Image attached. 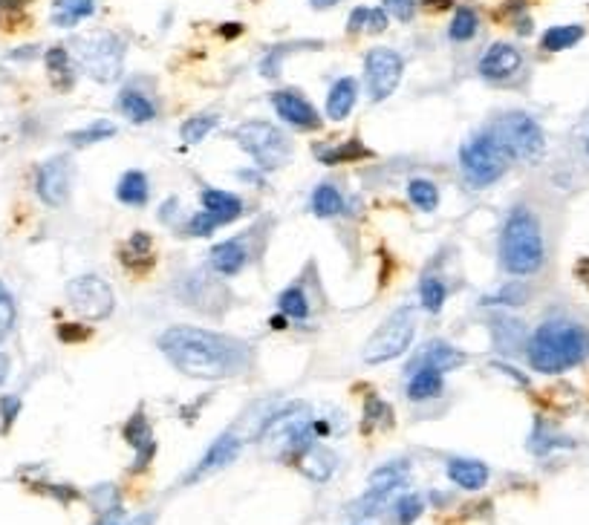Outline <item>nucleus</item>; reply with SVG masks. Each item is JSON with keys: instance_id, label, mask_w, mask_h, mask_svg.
Listing matches in <instances>:
<instances>
[{"instance_id": "obj_31", "label": "nucleus", "mask_w": 589, "mask_h": 525, "mask_svg": "<svg viewBox=\"0 0 589 525\" xmlns=\"http://www.w3.org/2000/svg\"><path fill=\"white\" fill-rule=\"evenodd\" d=\"M407 197L419 211H433L440 206V188L431 179H410L407 182Z\"/></svg>"}, {"instance_id": "obj_27", "label": "nucleus", "mask_w": 589, "mask_h": 525, "mask_svg": "<svg viewBox=\"0 0 589 525\" xmlns=\"http://www.w3.org/2000/svg\"><path fill=\"white\" fill-rule=\"evenodd\" d=\"M310 206H312L315 217L329 220V217H338V214L344 211V197H341V190H338L335 185L324 182V185H318V188L312 190Z\"/></svg>"}, {"instance_id": "obj_40", "label": "nucleus", "mask_w": 589, "mask_h": 525, "mask_svg": "<svg viewBox=\"0 0 589 525\" xmlns=\"http://www.w3.org/2000/svg\"><path fill=\"white\" fill-rule=\"evenodd\" d=\"M217 225H220V222L211 217L208 211H206V214H194V217L188 220V234H191V237H211Z\"/></svg>"}, {"instance_id": "obj_38", "label": "nucleus", "mask_w": 589, "mask_h": 525, "mask_svg": "<svg viewBox=\"0 0 589 525\" xmlns=\"http://www.w3.org/2000/svg\"><path fill=\"white\" fill-rule=\"evenodd\" d=\"M419 514H422V499H419L416 494H407V497H402V499L396 503V520H399V525L416 522Z\"/></svg>"}, {"instance_id": "obj_14", "label": "nucleus", "mask_w": 589, "mask_h": 525, "mask_svg": "<svg viewBox=\"0 0 589 525\" xmlns=\"http://www.w3.org/2000/svg\"><path fill=\"white\" fill-rule=\"evenodd\" d=\"M246 237L249 234H240V237H234V240L217 243L211 248V254H208L211 271H217L220 278H234V274H240L249 266L252 252H249V246H246Z\"/></svg>"}, {"instance_id": "obj_32", "label": "nucleus", "mask_w": 589, "mask_h": 525, "mask_svg": "<svg viewBox=\"0 0 589 525\" xmlns=\"http://www.w3.org/2000/svg\"><path fill=\"white\" fill-rule=\"evenodd\" d=\"M315 157L327 162V165H338V162H356L370 157V150L359 145V141H344V145H335V150H324V148H315Z\"/></svg>"}, {"instance_id": "obj_36", "label": "nucleus", "mask_w": 589, "mask_h": 525, "mask_svg": "<svg viewBox=\"0 0 589 525\" xmlns=\"http://www.w3.org/2000/svg\"><path fill=\"white\" fill-rule=\"evenodd\" d=\"M150 262L153 260V243L145 231L133 234L131 240H127V254H125V262Z\"/></svg>"}, {"instance_id": "obj_22", "label": "nucleus", "mask_w": 589, "mask_h": 525, "mask_svg": "<svg viewBox=\"0 0 589 525\" xmlns=\"http://www.w3.org/2000/svg\"><path fill=\"white\" fill-rule=\"evenodd\" d=\"M407 399L410 401H431L442 392V373L431 367H416L407 369Z\"/></svg>"}, {"instance_id": "obj_48", "label": "nucleus", "mask_w": 589, "mask_h": 525, "mask_svg": "<svg viewBox=\"0 0 589 525\" xmlns=\"http://www.w3.org/2000/svg\"><path fill=\"white\" fill-rule=\"evenodd\" d=\"M6 376H9V355L0 352V384L6 381Z\"/></svg>"}, {"instance_id": "obj_2", "label": "nucleus", "mask_w": 589, "mask_h": 525, "mask_svg": "<svg viewBox=\"0 0 589 525\" xmlns=\"http://www.w3.org/2000/svg\"><path fill=\"white\" fill-rule=\"evenodd\" d=\"M586 352H589L586 329L572 324V320H546V324H540L526 347L528 364L544 376H558L578 367L586 358Z\"/></svg>"}, {"instance_id": "obj_51", "label": "nucleus", "mask_w": 589, "mask_h": 525, "mask_svg": "<svg viewBox=\"0 0 589 525\" xmlns=\"http://www.w3.org/2000/svg\"><path fill=\"white\" fill-rule=\"evenodd\" d=\"M99 525H119V522L110 520V517H104V520H99Z\"/></svg>"}, {"instance_id": "obj_41", "label": "nucleus", "mask_w": 589, "mask_h": 525, "mask_svg": "<svg viewBox=\"0 0 589 525\" xmlns=\"http://www.w3.org/2000/svg\"><path fill=\"white\" fill-rule=\"evenodd\" d=\"M387 15H393L399 20H410L416 12V0H382Z\"/></svg>"}, {"instance_id": "obj_21", "label": "nucleus", "mask_w": 589, "mask_h": 525, "mask_svg": "<svg viewBox=\"0 0 589 525\" xmlns=\"http://www.w3.org/2000/svg\"><path fill=\"white\" fill-rule=\"evenodd\" d=\"M125 439L131 441V448L139 453L136 468H145L153 453H157V441H153V433H150V424L145 419V413H136L133 419L125 424Z\"/></svg>"}, {"instance_id": "obj_28", "label": "nucleus", "mask_w": 589, "mask_h": 525, "mask_svg": "<svg viewBox=\"0 0 589 525\" xmlns=\"http://www.w3.org/2000/svg\"><path fill=\"white\" fill-rule=\"evenodd\" d=\"M584 38V27L578 23H569V27H552L544 32V38H540V46H544L546 52H563L575 46Z\"/></svg>"}, {"instance_id": "obj_20", "label": "nucleus", "mask_w": 589, "mask_h": 525, "mask_svg": "<svg viewBox=\"0 0 589 525\" xmlns=\"http://www.w3.org/2000/svg\"><path fill=\"white\" fill-rule=\"evenodd\" d=\"M356 99H359V85L352 78H338L333 87H329V95H327V116L333 118V122H344V118L352 113V107H356Z\"/></svg>"}, {"instance_id": "obj_13", "label": "nucleus", "mask_w": 589, "mask_h": 525, "mask_svg": "<svg viewBox=\"0 0 589 525\" xmlns=\"http://www.w3.org/2000/svg\"><path fill=\"white\" fill-rule=\"evenodd\" d=\"M238 453H240V439L234 433H222L220 439H214V445L206 450V456L194 464V471L185 476V485H194L199 480H206V476L222 471L226 464L238 459Z\"/></svg>"}, {"instance_id": "obj_24", "label": "nucleus", "mask_w": 589, "mask_h": 525, "mask_svg": "<svg viewBox=\"0 0 589 525\" xmlns=\"http://www.w3.org/2000/svg\"><path fill=\"white\" fill-rule=\"evenodd\" d=\"M116 197H119L125 206H133V208H142L145 202L150 199V185H148V176L142 171H127L119 185H116Z\"/></svg>"}, {"instance_id": "obj_26", "label": "nucleus", "mask_w": 589, "mask_h": 525, "mask_svg": "<svg viewBox=\"0 0 589 525\" xmlns=\"http://www.w3.org/2000/svg\"><path fill=\"white\" fill-rule=\"evenodd\" d=\"M278 312L286 315V318H292V320H306V318H310L312 303H310V297H306V292H303L301 283H292L289 289L280 292V297H278Z\"/></svg>"}, {"instance_id": "obj_15", "label": "nucleus", "mask_w": 589, "mask_h": 525, "mask_svg": "<svg viewBox=\"0 0 589 525\" xmlns=\"http://www.w3.org/2000/svg\"><path fill=\"white\" fill-rule=\"evenodd\" d=\"M523 64V55L517 46L512 44H491L488 52L480 58V76L488 78V81H503V78H512L517 69Z\"/></svg>"}, {"instance_id": "obj_8", "label": "nucleus", "mask_w": 589, "mask_h": 525, "mask_svg": "<svg viewBox=\"0 0 589 525\" xmlns=\"http://www.w3.org/2000/svg\"><path fill=\"white\" fill-rule=\"evenodd\" d=\"M78 61L90 78L108 85V81H116L122 73L125 41L116 38V35H96V38H90V41H81L78 44Z\"/></svg>"}, {"instance_id": "obj_3", "label": "nucleus", "mask_w": 589, "mask_h": 525, "mask_svg": "<svg viewBox=\"0 0 589 525\" xmlns=\"http://www.w3.org/2000/svg\"><path fill=\"white\" fill-rule=\"evenodd\" d=\"M546 257L544 231H540L537 217L528 208H514L500 234V260L503 269L517 278L540 271Z\"/></svg>"}, {"instance_id": "obj_17", "label": "nucleus", "mask_w": 589, "mask_h": 525, "mask_svg": "<svg viewBox=\"0 0 589 525\" xmlns=\"http://www.w3.org/2000/svg\"><path fill=\"white\" fill-rule=\"evenodd\" d=\"M463 364H465V352L463 350H456L454 343H448V341H431L414 358V367H407V369L431 367V369H440V373H448V369H456V367H463Z\"/></svg>"}, {"instance_id": "obj_39", "label": "nucleus", "mask_w": 589, "mask_h": 525, "mask_svg": "<svg viewBox=\"0 0 589 525\" xmlns=\"http://www.w3.org/2000/svg\"><path fill=\"white\" fill-rule=\"evenodd\" d=\"M364 422H367V427L370 424H391V408L375 396H370L367 404H364Z\"/></svg>"}, {"instance_id": "obj_7", "label": "nucleus", "mask_w": 589, "mask_h": 525, "mask_svg": "<svg viewBox=\"0 0 589 525\" xmlns=\"http://www.w3.org/2000/svg\"><path fill=\"white\" fill-rule=\"evenodd\" d=\"M234 139L263 171H278L292 153L286 133L269 122H246L234 130Z\"/></svg>"}, {"instance_id": "obj_47", "label": "nucleus", "mask_w": 589, "mask_h": 525, "mask_svg": "<svg viewBox=\"0 0 589 525\" xmlns=\"http://www.w3.org/2000/svg\"><path fill=\"white\" fill-rule=\"evenodd\" d=\"M422 4H425L428 9H451L454 6V0H422Z\"/></svg>"}, {"instance_id": "obj_33", "label": "nucleus", "mask_w": 589, "mask_h": 525, "mask_svg": "<svg viewBox=\"0 0 589 525\" xmlns=\"http://www.w3.org/2000/svg\"><path fill=\"white\" fill-rule=\"evenodd\" d=\"M217 127V116L214 113H199V116H191L188 122L182 125V139L188 145H199L211 130Z\"/></svg>"}, {"instance_id": "obj_19", "label": "nucleus", "mask_w": 589, "mask_h": 525, "mask_svg": "<svg viewBox=\"0 0 589 525\" xmlns=\"http://www.w3.org/2000/svg\"><path fill=\"white\" fill-rule=\"evenodd\" d=\"M199 199H203V208H206L220 225H222V222H234V220L243 217V202H240V197L226 194V190H220V188H203Z\"/></svg>"}, {"instance_id": "obj_10", "label": "nucleus", "mask_w": 589, "mask_h": 525, "mask_svg": "<svg viewBox=\"0 0 589 525\" xmlns=\"http://www.w3.org/2000/svg\"><path fill=\"white\" fill-rule=\"evenodd\" d=\"M405 73V58L387 46H375L364 55V81H367V93L373 101H384L393 95Z\"/></svg>"}, {"instance_id": "obj_35", "label": "nucleus", "mask_w": 589, "mask_h": 525, "mask_svg": "<svg viewBox=\"0 0 589 525\" xmlns=\"http://www.w3.org/2000/svg\"><path fill=\"white\" fill-rule=\"evenodd\" d=\"M46 69H50V76L58 81V87H67L69 81V55L61 46H52L50 52H46Z\"/></svg>"}, {"instance_id": "obj_16", "label": "nucleus", "mask_w": 589, "mask_h": 525, "mask_svg": "<svg viewBox=\"0 0 589 525\" xmlns=\"http://www.w3.org/2000/svg\"><path fill=\"white\" fill-rule=\"evenodd\" d=\"M294 464H298V471H301L303 476H310V480H315V482H327L329 476L335 473L338 459H335V453L329 450V448H324V445H318V441H312L310 448L301 450L298 456H294Z\"/></svg>"}, {"instance_id": "obj_5", "label": "nucleus", "mask_w": 589, "mask_h": 525, "mask_svg": "<svg viewBox=\"0 0 589 525\" xmlns=\"http://www.w3.org/2000/svg\"><path fill=\"white\" fill-rule=\"evenodd\" d=\"M459 162H463V176L474 188H486L491 182H497L509 171V153L500 148V141L494 139L491 130H482V133L471 136L463 145V150H459Z\"/></svg>"}, {"instance_id": "obj_1", "label": "nucleus", "mask_w": 589, "mask_h": 525, "mask_svg": "<svg viewBox=\"0 0 589 525\" xmlns=\"http://www.w3.org/2000/svg\"><path fill=\"white\" fill-rule=\"evenodd\" d=\"M159 350L188 378L220 381L240 376L252 364L254 347L240 338L199 327H171L159 335Z\"/></svg>"}, {"instance_id": "obj_43", "label": "nucleus", "mask_w": 589, "mask_h": 525, "mask_svg": "<svg viewBox=\"0 0 589 525\" xmlns=\"http://www.w3.org/2000/svg\"><path fill=\"white\" fill-rule=\"evenodd\" d=\"M367 23H370V9H367V6H359V9H352V15H350V20H347V29L356 35V32H361V29H367Z\"/></svg>"}, {"instance_id": "obj_9", "label": "nucleus", "mask_w": 589, "mask_h": 525, "mask_svg": "<svg viewBox=\"0 0 589 525\" xmlns=\"http://www.w3.org/2000/svg\"><path fill=\"white\" fill-rule=\"evenodd\" d=\"M69 306L85 318V320H104L113 315L116 297L110 283L99 278V274H81L67 286Z\"/></svg>"}, {"instance_id": "obj_45", "label": "nucleus", "mask_w": 589, "mask_h": 525, "mask_svg": "<svg viewBox=\"0 0 589 525\" xmlns=\"http://www.w3.org/2000/svg\"><path fill=\"white\" fill-rule=\"evenodd\" d=\"M384 27H387V12H384V9H370L367 29H370V32H384Z\"/></svg>"}, {"instance_id": "obj_11", "label": "nucleus", "mask_w": 589, "mask_h": 525, "mask_svg": "<svg viewBox=\"0 0 589 525\" xmlns=\"http://www.w3.org/2000/svg\"><path fill=\"white\" fill-rule=\"evenodd\" d=\"M69 185H73V165H69L67 157L46 159L38 168V176H35V190H38V197L52 208L67 202Z\"/></svg>"}, {"instance_id": "obj_46", "label": "nucleus", "mask_w": 589, "mask_h": 525, "mask_svg": "<svg viewBox=\"0 0 589 525\" xmlns=\"http://www.w3.org/2000/svg\"><path fill=\"white\" fill-rule=\"evenodd\" d=\"M240 32H243L240 23H222L220 27V35H226V38H234V35H240Z\"/></svg>"}, {"instance_id": "obj_6", "label": "nucleus", "mask_w": 589, "mask_h": 525, "mask_svg": "<svg viewBox=\"0 0 589 525\" xmlns=\"http://www.w3.org/2000/svg\"><path fill=\"white\" fill-rule=\"evenodd\" d=\"M494 139L500 141V148L509 153V159H520V162H535L544 157L546 150V136L540 125L532 116H526L520 110L503 113L500 122L494 125Z\"/></svg>"}, {"instance_id": "obj_23", "label": "nucleus", "mask_w": 589, "mask_h": 525, "mask_svg": "<svg viewBox=\"0 0 589 525\" xmlns=\"http://www.w3.org/2000/svg\"><path fill=\"white\" fill-rule=\"evenodd\" d=\"M119 110H122V116L127 118V122H133V125H148L150 118L157 116V107H153V101L148 99L145 93H139L133 87L122 90Z\"/></svg>"}, {"instance_id": "obj_50", "label": "nucleus", "mask_w": 589, "mask_h": 525, "mask_svg": "<svg viewBox=\"0 0 589 525\" xmlns=\"http://www.w3.org/2000/svg\"><path fill=\"white\" fill-rule=\"evenodd\" d=\"M269 324H272L275 329H284L286 327V315H275L272 320H269Z\"/></svg>"}, {"instance_id": "obj_42", "label": "nucleus", "mask_w": 589, "mask_h": 525, "mask_svg": "<svg viewBox=\"0 0 589 525\" xmlns=\"http://www.w3.org/2000/svg\"><path fill=\"white\" fill-rule=\"evenodd\" d=\"M20 413V399L18 396H6L0 401V416H4V427H12L15 416Z\"/></svg>"}, {"instance_id": "obj_49", "label": "nucleus", "mask_w": 589, "mask_h": 525, "mask_svg": "<svg viewBox=\"0 0 589 525\" xmlns=\"http://www.w3.org/2000/svg\"><path fill=\"white\" fill-rule=\"evenodd\" d=\"M310 4H312L315 9H333L338 0H310Z\"/></svg>"}, {"instance_id": "obj_18", "label": "nucleus", "mask_w": 589, "mask_h": 525, "mask_svg": "<svg viewBox=\"0 0 589 525\" xmlns=\"http://www.w3.org/2000/svg\"><path fill=\"white\" fill-rule=\"evenodd\" d=\"M448 480L463 488V491H480V488H486L488 482V468H486V462H480V459L459 456L448 462Z\"/></svg>"}, {"instance_id": "obj_34", "label": "nucleus", "mask_w": 589, "mask_h": 525, "mask_svg": "<svg viewBox=\"0 0 589 525\" xmlns=\"http://www.w3.org/2000/svg\"><path fill=\"white\" fill-rule=\"evenodd\" d=\"M113 133H116L113 125H108V122H93L90 127L69 133V141H73L76 148H87V145H99V141L110 139Z\"/></svg>"}, {"instance_id": "obj_25", "label": "nucleus", "mask_w": 589, "mask_h": 525, "mask_svg": "<svg viewBox=\"0 0 589 525\" xmlns=\"http://www.w3.org/2000/svg\"><path fill=\"white\" fill-rule=\"evenodd\" d=\"M96 12V0H55L52 4V23L55 27H76Z\"/></svg>"}, {"instance_id": "obj_37", "label": "nucleus", "mask_w": 589, "mask_h": 525, "mask_svg": "<svg viewBox=\"0 0 589 525\" xmlns=\"http://www.w3.org/2000/svg\"><path fill=\"white\" fill-rule=\"evenodd\" d=\"M15 318H18L15 301H12V295L6 292V286L0 283V338H6L12 332V327H15Z\"/></svg>"}, {"instance_id": "obj_52", "label": "nucleus", "mask_w": 589, "mask_h": 525, "mask_svg": "<svg viewBox=\"0 0 589 525\" xmlns=\"http://www.w3.org/2000/svg\"><path fill=\"white\" fill-rule=\"evenodd\" d=\"M586 150H589V141H586Z\"/></svg>"}, {"instance_id": "obj_29", "label": "nucleus", "mask_w": 589, "mask_h": 525, "mask_svg": "<svg viewBox=\"0 0 589 525\" xmlns=\"http://www.w3.org/2000/svg\"><path fill=\"white\" fill-rule=\"evenodd\" d=\"M419 301H422V309L431 315L442 312V306L448 301V286L442 278L437 274H428V278H422V286H419Z\"/></svg>"}, {"instance_id": "obj_4", "label": "nucleus", "mask_w": 589, "mask_h": 525, "mask_svg": "<svg viewBox=\"0 0 589 525\" xmlns=\"http://www.w3.org/2000/svg\"><path fill=\"white\" fill-rule=\"evenodd\" d=\"M416 335V312L410 306H399L382 320V327L373 332L364 343L361 358L367 364H384L405 355Z\"/></svg>"}, {"instance_id": "obj_30", "label": "nucleus", "mask_w": 589, "mask_h": 525, "mask_svg": "<svg viewBox=\"0 0 589 525\" xmlns=\"http://www.w3.org/2000/svg\"><path fill=\"white\" fill-rule=\"evenodd\" d=\"M477 29H480V18H477V12L471 9V6H459L456 12H454V18H451V29H448V35H451V41H471L477 35Z\"/></svg>"}, {"instance_id": "obj_12", "label": "nucleus", "mask_w": 589, "mask_h": 525, "mask_svg": "<svg viewBox=\"0 0 589 525\" xmlns=\"http://www.w3.org/2000/svg\"><path fill=\"white\" fill-rule=\"evenodd\" d=\"M272 99V107L278 110V116L294 130H318L321 127V116L318 110L303 99L298 90H278L269 95Z\"/></svg>"}, {"instance_id": "obj_44", "label": "nucleus", "mask_w": 589, "mask_h": 525, "mask_svg": "<svg viewBox=\"0 0 589 525\" xmlns=\"http://www.w3.org/2000/svg\"><path fill=\"white\" fill-rule=\"evenodd\" d=\"M58 338L61 341H85V338H90V329L76 327V324H64V327H58Z\"/></svg>"}]
</instances>
